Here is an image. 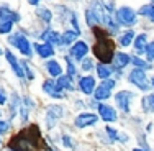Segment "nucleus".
I'll return each instance as SVG.
<instances>
[{
  "label": "nucleus",
  "instance_id": "nucleus-1",
  "mask_svg": "<svg viewBox=\"0 0 154 151\" xmlns=\"http://www.w3.org/2000/svg\"><path fill=\"white\" fill-rule=\"evenodd\" d=\"M45 143L41 138V131L36 125L21 130L10 140V149L12 151H41Z\"/></svg>",
  "mask_w": 154,
  "mask_h": 151
},
{
  "label": "nucleus",
  "instance_id": "nucleus-2",
  "mask_svg": "<svg viewBox=\"0 0 154 151\" xmlns=\"http://www.w3.org/2000/svg\"><path fill=\"white\" fill-rule=\"evenodd\" d=\"M94 33L98 38V41L95 43V46H94V54L103 62V64H108V62L113 61V56H115V45H113L112 39H108L107 36L103 35L105 31H102L100 28H94Z\"/></svg>",
  "mask_w": 154,
  "mask_h": 151
},
{
  "label": "nucleus",
  "instance_id": "nucleus-3",
  "mask_svg": "<svg viewBox=\"0 0 154 151\" xmlns=\"http://www.w3.org/2000/svg\"><path fill=\"white\" fill-rule=\"evenodd\" d=\"M130 82L134 84L138 89L141 90H148L149 89V84H148V77L144 74V69L141 68H136L130 72Z\"/></svg>",
  "mask_w": 154,
  "mask_h": 151
},
{
  "label": "nucleus",
  "instance_id": "nucleus-4",
  "mask_svg": "<svg viewBox=\"0 0 154 151\" xmlns=\"http://www.w3.org/2000/svg\"><path fill=\"white\" fill-rule=\"evenodd\" d=\"M116 20L122 25L131 27V25L136 23V13H134L130 7H122V8L116 10Z\"/></svg>",
  "mask_w": 154,
  "mask_h": 151
},
{
  "label": "nucleus",
  "instance_id": "nucleus-5",
  "mask_svg": "<svg viewBox=\"0 0 154 151\" xmlns=\"http://www.w3.org/2000/svg\"><path fill=\"white\" fill-rule=\"evenodd\" d=\"M113 86H115V80L105 79L103 82H102V86H98L97 89H95V99H97V100H105V99H108Z\"/></svg>",
  "mask_w": 154,
  "mask_h": 151
},
{
  "label": "nucleus",
  "instance_id": "nucleus-6",
  "mask_svg": "<svg viewBox=\"0 0 154 151\" xmlns=\"http://www.w3.org/2000/svg\"><path fill=\"white\" fill-rule=\"evenodd\" d=\"M10 43H12L13 46H17L18 49L25 54V56H30V54H31L30 43H28V39L25 38L23 35H17V36H13V38H10Z\"/></svg>",
  "mask_w": 154,
  "mask_h": 151
},
{
  "label": "nucleus",
  "instance_id": "nucleus-7",
  "mask_svg": "<svg viewBox=\"0 0 154 151\" xmlns=\"http://www.w3.org/2000/svg\"><path fill=\"white\" fill-rule=\"evenodd\" d=\"M62 107L59 105H51L49 109H48V115H46V121H48V127L53 128L54 123H56V120H59L62 117Z\"/></svg>",
  "mask_w": 154,
  "mask_h": 151
},
{
  "label": "nucleus",
  "instance_id": "nucleus-8",
  "mask_svg": "<svg viewBox=\"0 0 154 151\" xmlns=\"http://www.w3.org/2000/svg\"><path fill=\"white\" fill-rule=\"evenodd\" d=\"M131 97H133V94L128 90H122L116 94V104H118V107L123 110V112H130V100Z\"/></svg>",
  "mask_w": 154,
  "mask_h": 151
},
{
  "label": "nucleus",
  "instance_id": "nucleus-9",
  "mask_svg": "<svg viewBox=\"0 0 154 151\" xmlns=\"http://www.w3.org/2000/svg\"><path fill=\"white\" fill-rule=\"evenodd\" d=\"M95 121H97V115H94V113H80L75 118V125L79 128H85V127H90V125H95Z\"/></svg>",
  "mask_w": 154,
  "mask_h": 151
},
{
  "label": "nucleus",
  "instance_id": "nucleus-10",
  "mask_svg": "<svg viewBox=\"0 0 154 151\" xmlns=\"http://www.w3.org/2000/svg\"><path fill=\"white\" fill-rule=\"evenodd\" d=\"M98 112L105 121H116V118H118L115 109H112L110 105H98Z\"/></svg>",
  "mask_w": 154,
  "mask_h": 151
},
{
  "label": "nucleus",
  "instance_id": "nucleus-11",
  "mask_svg": "<svg viewBox=\"0 0 154 151\" xmlns=\"http://www.w3.org/2000/svg\"><path fill=\"white\" fill-rule=\"evenodd\" d=\"M79 86H80V90H82L84 94L90 95L92 92H95V79H94L92 76L82 77V79H80V82H79Z\"/></svg>",
  "mask_w": 154,
  "mask_h": 151
},
{
  "label": "nucleus",
  "instance_id": "nucleus-12",
  "mask_svg": "<svg viewBox=\"0 0 154 151\" xmlns=\"http://www.w3.org/2000/svg\"><path fill=\"white\" fill-rule=\"evenodd\" d=\"M87 51H89V46H87L84 41H77L75 45L71 48V54L75 58V59H82V58L87 54Z\"/></svg>",
  "mask_w": 154,
  "mask_h": 151
},
{
  "label": "nucleus",
  "instance_id": "nucleus-13",
  "mask_svg": "<svg viewBox=\"0 0 154 151\" xmlns=\"http://www.w3.org/2000/svg\"><path fill=\"white\" fill-rule=\"evenodd\" d=\"M5 58H7V61H8V64L13 68V71H15V74H17L18 77H23V76H25V71L20 68V64H18L17 58L12 54V51H5Z\"/></svg>",
  "mask_w": 154,
  "mask_h": 151
},
{
  "label": "nucleus",
  "instance_id": "nucleus-14",
  "mask_svg": "<svg viewBox=\"0 0 154 151\" xmlns=\"http://www.w3.org/2000/svg\"><path fill=\"white\" fill-rule=\"evenodd\" d=\"M35 49L41 58H51L54 54V49H53V46H51L49 43H45V45H35Z\"/></svg>",
  "mask_w": 154,
  "mask_h": 151
},
{
  "label": "nucleus",
  "instance_id": "nucleus-15",
  "mask_svg": "<svg viewBox=\"0 0 154 151\" xmlns=\"http://www.w3.org/2000/svg\"><path fill=\"white\" fill-rule=\"evenodd\" d=\"M56 87H57V90H62V89L74 90V84L71 80V76H61L56 82Z\"/></svg>",
  "mask_w": 154,
  "mask_h": 151
},
{
  "label": "nucleus",
  "instance_id": "nucleus-16",
  "mask_svg": "<svg viewBox=\"0 0 154 151\" xmlns=\"http://www.w3.org/2000/svg\"><path fill=\"white\" fill-rule=\"evenodd\" d=\"M113 61H115V66H116V68L122 69V68H125V66L130 64L131 58L128 56V54H125V53H116L115 56H113Z\"/></svg>",
  "mask_w": 154,
  "mask_h": 151
},
{
  "label": "nucleus",
  "instance_id": "nucleus-17",
  "mask_svg": "<svg viewBox=\"0 0 154 151\" xmlns=\"http://www.w3.org/2000/svg\"><path fill=\"white\" fill-rule=\"evenodd\" d=\"M43 89H45L46 94L53 95L54 99H61V94H59V90H57L56 84H54L53 80H46V82L43 84Z\"/></svg>",
  "mask_w": 154,
  "mask_h": 151
},
{
  "label": "nucleus",
  "instance_id": "nucleus-18",
  "mask_svg": "<svg viewBox=\"0 0 154 151\" xmlns=\"http://www.w3.org/2000/svg\"><path fill=\"white\" fill-rule=\"evenodd\" d=\"M46 68H48V71H49V74L53 76V77H59V76L62 74V69H61V66L57 64V61H54V59L48 61Z\"/></svg>",
  "mask_w": 154,
  "mask_h": 151
},
{
  "label": "nucleus",
  "instance_id": "nucleus-19",
  "mask_svg": "<svg viewBox=\"0 0 154 151\" xmlns=\"http://www.w3.org/2000/svg\"><path fill=\"white\" fill-rule=\"evenodd\" d=\"M43 38H45L49 45H59V43H61V38H59V35H57L56 31H46V33H43Z\"/></svg>",
  "mask_w": 154,
  "mask_h": 151
},
{
  "label": "nucleus",
  "instance_id": "nucleus-20",
  "mask_svg": "<svg viewBox=\"0 0 154 151\" xmlns=\"http://www.w3.org/2000/svg\"><path fill=\"white\" fill-rule=\"evenodd\" d=\"M12 18H15L18 20V17L15 13L12 12L10 8H7V7H0V20H5V21H12Z\"/></svg>",
  "mask_w": 154,
  "mask_h": 151
},
{
  "label": "nucleus",
  "instance_id": "nucleus-21",
  "mask_svg": "<svg viewBox=\"0 0 154 151\" xmlns=\"http://www.w3.org/2000/svg\"><path fill=\"white\" fill-rule=\"evenodd\" d=\"M146 45H148V36L143 33V35H139L136 38V41H134V48H136L138 53H143V49H146Z\"/></svg>",
  "mask_w": 154,
  "mask_h": 151
},
{
  "label": "nucleus",
  "instance_id": "nucleus-22",
  "mask_svg": "<svg viewBox=\"0 0 154 151\" xmlns=\"http://www.w3.org/2000/svg\"><path fill=\"white\" fill-rule=\"evenodd\" d=\"M79 35H80L79 31H66L64 35H62V38H61V43L62 45H71L74 39H77Z\"/></svg>",
  "mask_w": 154,
  "mask_h": 151
},
{
  "label": "nucleus",
  "instance_id": "nucleus-23",
  "mask_svg": "<svg viewBox=\"0 0 154 151\" xmlns=\"http://www.w3.org/2000/svg\"><path fill=\"white\" fill-rule=\"evenodd\" d=\"M97 72H98V77H102V79H108V77L112 76V69H110L107 64H103V62H100V64L97 66Z\"/></svg>",
  "mask_w": 154,
  "mask_h": 151
},
{
  "label": "nucleus",
  "instance_id": "nucleus-24",
  "mask_svg": "<svg viewBox=\"0 0 154 151\" xmlns=\"http://www.w3.org/2000/svg\"><path fill=\"white\" fill-rule=\"evenodd\" d=\"M133 39H134V31L128 30V31H125V35L120 38V43H122V46H130L131 43H133Z\"/></svg>",
  "mask_w": 154,
  "mask_h": 151
},
{
  "label": "nucleus",
  "instance_id": "nucleus-25",
  "mask_svg": "<svg viewBox=\"0 0 154 151\" xmlns=\"http://www.w3.org/2000/svg\"><path fill=\"white\" fill-rule=\"evenodd\" d=\"M139 13L143 17H148L151 21H154V5H144L139 8Z\"/></svg>",
  "mask_w": 154,
  "mask_h": 151
},
{
  "label": "nucleus",
  "instance_id": "nucleus-26",
  "mask_svg": "<svg viewBox=\"0 0 154 151\" xmlns=\"http://www.w3.org/2000/svg\"><path fill=\"white\" fill-rule=\"evenodd\" d=\"M38 15L45 21H51V18H53V15H51V12L48 8H38Z\"/></svg>",
  "mask_w": 154,
  "mask_h": 151
},
{
  "label": "nucleus",
  "instance_id": "nucleus-27",
  "mask_svg": "<svg viewBox=\"0 0 154 151\" xmlns=\"http://www.w3.org/2000/svg\"><path fill=\"white\" fill-rule=\"evenodd\" d=\"M131 62H133L136 68H141V69H148V68H149L148 62L143 61V59H139V58H131Z\"/></svg>",
  "mask_w": 154,
  "mask_h": 151
},
{
  "label": "nucleus",
  "instance_id": "nucleus-28",
  "mask_svg": "<svg viewBox=\"0 0 154 151\" xmlns=\"http://www.w3.org/2000/svg\"><path fill=\"white\" fill-rule=\"evenodd\" d=\"M144 107L148 110H151V112H154V94H151V95H148V97H146Z\"/></svg>",
  "mask_w": 154,
  "mask_h": 151
},
{
  "label": "nucleus",
  "instance_id": "nucleus-29",
  "mask_svg": "<svg viewBox=\"0 0 154 151\" xmlns=\"http://www.w3.org/2000/svg\"><path fill=\"white\" fill-rule=\"evenodd\" d=\"M12 27H13V21H3L0 25V33H10L12 31Z\"/></svg>",
  "mask_w": 154,
  "mask_h": 151
},
{
  "label": "nucleus",
  "instance_id": "nucleus-30",
  "mask_svg": "<svg viewBox=\"0 0 154 151\" xmlns=\"http://www.w3.org/2000/svg\"><path fill=\"white\" fill-rule=\"evenodd\" d=\"M66 62H67V72H69V76H75V68H74V64H72V61L69 59V58H66Z\"/></svg>",
  "mask_w": 154,
  "mask_h": 151
},
{
  "label": "nucleus",
  "instance_id": "nucleus-31",
  "mask_svg": "<svg viewBox=\"0 0 154 151\" xmlns=\"http://www.w3.org/2000/svg\"><path fill=\"white\" fill-rule=\"evenodd\" d=\"M146 51H148V58L151 61H154V43H151L149 46H146Z\"/></svg>",
  "mask_w": 154,
  "mask_h": 151
},
{
  "label": "nucleus",
  "instance_id": "nucleus-32",
  "mask_svg": "<svg viewBox=\"0 0 154 151\" xmlns=\"http://www.w3.org/2000/svg\"><path fill=\"white\" fill-rule=\"evenodd\" d=\"M92 61L90 59H82V69L84 71H89V69H92Z\"/></svg>",
  "mask_w": 154,
  "mask_h": 151
},
{
  "label": "nucleus",
  "instance_id": "nucleus-33",
  "mask_svg": "<svg viewBox=\"0 0 154 151\" xmlns=\"http://www.w3.org/2000/svg\"><path fill=\"white\" fill-rule=\"evenodd\" d=\"M107 131H108V135L112 136V140H113V141H115V140H120V138H118V133H116V131L113 130V128L107 127Z\"/></svg>",
  "mask_w": 154,
  "mask_h": 151
},
{
  "label": "nucleus",
  "instance_id": "nucleus-34",
  "mask_svg": "<svg viewBox=\"0 0 154 151\" xmlns=\"http://www.w3.org/2000/svg\"><path fill=\"white\" fill-rule=\"evenodd\" d=\"M8 128H10V125L7 123V121H2V120H0V135L5 133V131L8 130Z\"/></svg>",
  "mask_w": 154,
  "mask_h": 151
},
{
  "label": "nucleus",
  "instance_id": "nucleus-35",
  "mask_svg": "<svg viewBox=\"0 0 154 151\" xmlns=\"http://www.w3.org/2000/svg\"><path fill=\"white\" fill-rule=\"evenodd\" d=\"M62 143H64V146H67V148H72V141H71L69 136H64V138H62Z\"/></svg>",
  "mask_w": 154,
  "mask_h": 151
},
{
  "label": "nucleus",
  "instance_id": "nucleus-36",
  "mask_svg": "<svg viewBox=\"0 0 154 151\" xmlns=\"http://www.w3.org/2000/svg\"><path fill=\"white\" fill-rule=\"evenodd\" d=\"M7 102V99H5V95L2 94V92H0V105H3Z\"/></svg>",
  "mask_w": 154,
  "mask_h": 151
},
{
  "label": "nucleus",
  "instance_id": "nucleus-37",
  "mask_svg": "<svg viewBox=\"0 0 154 151\" xmlns=\"http://www.w3.org/2000/svg\"><path fill=\"white\" fill-rule=\"evenodd\" d=\"M28 2H30L31 5H38V3H39V0H28Z\"/></svg>",
  "mask_w": 154,
  "mask_h": 151
},
{
  "label": "nucleus",
  "instance_id": "nucleus-38",
  "mask_svg": "<svg viewBox=\"0 0 154 151\" xmlns=\"http://www.w3.org/2000/svg\"><path fill=\"white\" fill-rule=\"evenodd\" d=\"M133 151H143V149H139V148H134Z\"/></svg>",
  "mask_w": 154,
  "mask_h": 151
},
{
  "label": "nucleus",
  "instance_id": "nucleus-39",
  "mask_svg": "<svg viewBox=\"0 0 154 151\" xmlns=\"http://www.w3.org/2000/svg\"><path fill=\"white\" fill-rule=\"evenodd\" d=\"M152 87H154V77H152Z\"/></svg>",
  "mask_w": 154,
  "mask_h": 151
},
{
  "label": "nucleus",
  "instance_id": "nucleus-40",
  "mask_svg": "<svg viewBox=\"0 0 154 151\" xmlns=\"http://www.w3.org/2000/svg\"><path fill=\"white\" fill-rule=\"evenodd\" d=\"M0 145H2V140H0Z\"/></svg>",
  "mask_w": 154,
  "mask_h": 151
},
{
  "label": "nucleus",
  "instance_id": "nucleus-41",
  "mask_svg": "<svg viewBox=\"0 0 154 151\" xmlns=\"http://www.w3.org/2000/svg\"><path fill=\"white\" fill-rule=\"evenodd\" d=\"M0 54H2V49H0Z\"/></svg>",
  "mask_w": 154,
  "mask_h": 151
}]
</instances>
